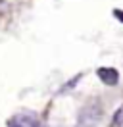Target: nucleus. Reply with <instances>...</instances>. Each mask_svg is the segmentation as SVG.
<instances>
[{"instance_id": "obj_1", "label": "nucleus", "mask_w": 123, "mask_h": 127, "mask_svg": "<svg viewBox=\"0 0 123 127\" xmlns=\"http://www.w3.org/2000/svg\"><path fill=\"white\" fill-rule=\"evenodd\" d=\"M102 102L98 98H92L83 104L77 116V127H96L98 121L102 119Z\"/></svg>"}, {"instance_id": "obj_4", "label": "nucleus", "mask_w": 123, "mask_h": 127, "mask_svg": "<svg viewBox=\"0 0 123 127\" xmlns=\"http://www.w3.org/2000/svg\"><path fill=\"white\" fill-rule=\"evenodd\" d=\"M112 127H123V104L115 110L114 118H112Z\"/></svg>"}, {"instance_id": "obj_2", "label": "nucleus", "mask_w": 123, "mask_h": 127, "mask_svg": "<svg viewBox=\"0 0 123 127\" xmlns=\"http://www.w3.org/2000/svg\"><path fill=\"white\" fill-rule=\"evenodd\" d=\"M8 127H44L38 119L37 114L33 112H19L8 119Z\"/></svg>"}, {"instance_id": "obj_3", "label": "nucleus", "mask_w": 123, "mask_h": 127, "mask_svg": "<svg viewBox=\"0 0 123 127\" xmlns=\"http://www.w3.org/2000/svg\"><path fill=\"white\" fill-rule=\"evenodd\" d=\"M96 75L100 77L102 83H106L110 87L119 83V71H117L115 67H98V69H96Z\"/></svg>"}]
</instances>
